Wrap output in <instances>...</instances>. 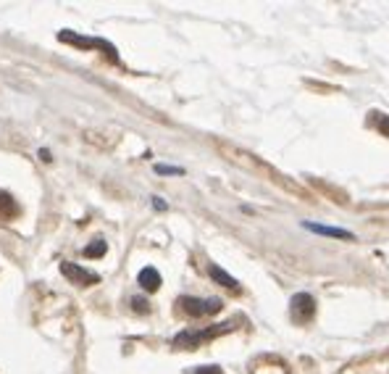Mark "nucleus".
Masks as SVG:
<instances>
[{"label":"nucleus","mask_w":389,"mask_h":374,"mask_svg":"<svg viewBox=\"0 0 389 374\" xmlns=\"http://www.w3.org/2000/svg\"><path fill=\"white\" fill-rule=\"evenodd\" d=\"M179 306L190 317H206V314H219L221 301L219 298H190V295H184V298H179Z\"/></svg>","instance_id":"nucleus-1"},{"label":"nucleus","mask_w":389,"mask_h":374,"mask_svg":"<svg viewBox=\"0 0 389 374\" xmlns=\"http://www.w3.org/2000/svg\"><path fill=\"white\" fill-rule=\"evenodd\" d=\"M229 330V324H213L210 330H203V332H182L174 337V346L177 348H197L200 343H206V340H213L216 335L226 332Z\"/></svg>","instance_id":"nucleus-2"},{"label":"nucleus","mask_w":389,"mask_h":374,"mask_svg":"<svg viewBox=\"0 0 389 374\" xmlns=\"http://www.w3.org/2000/svg\"><path fill=\"white\" fill-rule=\"evenodd\" d=\"M61 274H64L66 280L74 282V285H95V282L100 280L95 271H87V269L77 267V264H71V261H64V264H61Z\"/></svg>","instance_id":"nucleus-3"},{"label":"nucleus","mask_w":389,"mask_h":374,"mask_svg":"<svg viewBox=\"0 0 389 374\" xmlns=\"http://www.w3.org/2000/svg\"><path fill=\"white\" fill-rule=\"evenodd\" d=\"M289 306H292V319L295 321H305L316 314V301H313V295H308V293H298L292 298Z\"/></svg>","instance_id":"nucleus-4"},{"label":"nucleus","mask_w":389,"mask_h":374,"mask_svg":"<svg viewBox=\"0 0 389 374\" xmlns=\"http://www.w3.org/2000/svg\"><path fill=\"white\" fill-rule=\"evenodd\" d=\"M302 227L316 232V235H326V238H337V240H355V235L347 229L339 227H326V224H316V222H302Z\"/></svg>","instance_id":"nucleus-5"},{"label":"nucleus","mask_w":389,"mask_h":374,"mask_svg":"<svg viewBox=\"0 0 389 374\" xmlns=\"http://www.w3.org/2000/svg\"><path fill=\"white\" fill-rule=\"evenodd\" d=\"M137 282L143 285V290H147V293H156L158 287H161V274H158V269L145 267L143 271H140V277H137Z\"/></svg>","instance_id":"nucleus-6"},{"label":"nucleus","mask_w":389,"mask_h":374,"mask_svg":"<svg viewBox=\"0 0 389 374\" xmlns=\"http://www.w3.org/2000/svg\"><path fill=\"white\" fill-rule=\"evenodd\" d=\"M210 271V280H216L219 285H224V287H229V290H239V282L234 280L232 274H226L224 269H219V267H210L208 269Z\"/></svg>","instance_id":"nucleus-7"},{"label":"nucleus","mask_w":389,"mask_h":374,"mask_svg":"<svg viewBox=\"0 0 389 374\" xmlns=\"http://www.w3.org/2000/svg\"><path fill=\"white\" fill-rule=\"evenodd\" d=\"M105 251H108V245H105L103 240H95L92 245L84 248V256H87V258H100V256H105Z\"/></svg>","instance_id":"nucleus-8"},{"label":"nucleus","mask_w":389,"mask_h":374,"mask_svg":"<svg viewBox=\"0 0 389 374\" xmlns=\"http://www.w3.org/2000/svg\"><path fill=\"white\" fill-rule=\"evenodd\" d=\"M16 203L8 198V195H0V216H16Z\"/></svg>","instance_id":"nucleus-9"},{"label":"nucleus","mask_w":389,"mask_h":374,"mask_svg":"<svg viewBox=\"0 0 389 374\" xmlns=\"http://www.w3.org/2000/svg\"><path fill=\"white\" fill-rule=\"evenodd\" d=\"M156 172L158 174H184V169H179V166H163V163H158Z\"/></svg>","instance_id":"nucleus-10"},{"label":"nucleus","mask_w":389,"mask_h":374,"mask_svg":"<svg viewBox=\"0 0 389 374\" xmlns=\"http://www.w3.org/2000/svg\"><path fill=\"white\" fill-rule=\"evenodd\" d=\"M132 306H134V311L145 314V311H147V301H145V298H134V301H132Z\"/></svg>","instance_id":"nucleus-11"},{"label":"nucleus","mask_w":389,"mask_h":374,"mask_svg":"<svg viewBox=\"0 0 389 374\" xmlns=\"http://www.w3.org/2000/svg\"><path fill=\"white\" fill-rule=\"evenodd\" d=\"M194 374H221V369L219 366H200Z\"/></svg>","instance_id":"nucleus-12"},{"label":"nucleus","mask_w":389,"mask_h":374,"mask_svg":"<svg viewBox=\"0 0 389 374\" xmlns=\"http://www.w3.org/2000/svg\"><path fill=\"white\" fill-rule=\"evenodd\" d=\"M153 206H156L158 211H163V208H166V203L161 201V198H153Z\"/></svg>","instance_id":"nucleus-13"}]
</instances>
